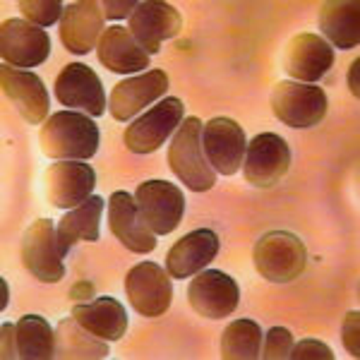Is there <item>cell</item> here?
<instances>
[{"instance_id": "6da1fadb", "label": "cell", "mask_w": 360, "mask_h": 360, "mask_svg": "<svg viewBox=\"0 0 360 360\" xmlns=\"http://www.w3.org/2000/svg\"><path fill=\"white\" fill-rule=\"evenodd\" d=\"M41 152L56 161H86L98 149V127L86 113H53L39 132Z\"/></svg>"}, {"instance_id": "7a4b0ae2", "label": "cell", "mask_w": 360, "mask_h": 360, "mask_svg": "<svg viewBox=\"0 0 360 360\" xmlns=\"http://www.w3.org/2000/svg\"><path fill=\"white\" fill-rule=\"evenodd\" d=\"M202 120L185 118L168 144V164L171 171L183 180L193 193H207L217 183V171L209 166L202 147Z\"/></svg>"}, {"instance_id": "3957f363", "label": "cell", "mask_w": 360, "mask_h": 360, "mask_svg": "<svg viewBox=\"0 0 360 360\" xmlns=\"http://www.w3.org/2000/svg\"><path fill=\"white\" fill-rule=\"evenodd\" d=\"M307 250L295 233L271 231L255 245V269L271 283H288L305 271Z\"/></svg>"}, {"instance_id": "277c9868", "label": "cell", "mask_w": 360, "mask_h": 360, "mask_svg": "<svg viewBox=\"0 0 360 360\" xmlns=\"http://www.w3.org/2000/svg\"><path fill=\"white\" fill-rule=\"evenodd\" d=\"M185 120V103L178 96L161 98L147 113H142L135 123L125 130V147L132 154H152L168 142V137L178 130Z\"/></svg>"}, {"instance_id": "5b68a950", "label": "cell", "mask_w": 360, "mask_h": 360, "mask_svg": "<svg viewBox=\"0 0 360 360\" xmlns=\"http://www.w3.org/2000/svg\"><path fill=\"white\" fill-rule=\"evenodd\" d=\"M327 94L317 84H300L293 79L276 82L271 91V111L288 127L319 125L327 115Z\"/></svg>"}, {"instance_id": "8992f818", "label": "cell", "mask_w": 360, "mask_h": 360, "mask_svg": "<svg viewBox=\"0 0 360 360\" xmlns=\"http://www.w3.org/2000/svg\"><path fill=\"white\" fill-rule=\"evenodd\" d=\"M137 209L154 236H168L178 229L185 214V197L168 180H144L135 193Z\"/></svg>"}, {"instance_id": "52a82bcc", "label": "cell", "mask_w": 360, "mask_h": 360, "mask_svg": "<svg viewBox=\"0 0 360 360\" xmlns=\"http://www.w3.org/2000/svg\"><path fill=\"white\" fill-rule=\"evenodd\" d=\"M291 166V149L286 139L274 132H262L248 142L243 159V176L252 188H271L286 176Z\"/></svg>"}, {"instance_id": "ba28073f", "label": "cell", "mask_w": 360, "mask_h": 360, "mask_svg": "<svg viewBox=\"0 0 360 360\" xmlns=\"http://www.w3.org/2000/svg\"><path fill=\"white\" fill-rule=\"evenodd\" d=\"M0 56L5 65L20 70L41 65L51 56L49 32L27 20H5L0 27Z\"/></svg>"}, {"instance_id": "9c48e42d", "label": "cell", "mask_w": 360, "mask_h": 360, "mask_svg": "<svg viewBox=\"0 0 360 360\" xmlns=\"http://www.w3.org/2000/svg\"><path fill=\"white\" fill-rule=\"evenodd\" d=\"M125 293L142 317H161L173 298L171 274L154 262L135 264L125 276Z\"/></svg>"}, {"instance_id": "30bf717a", "label": "cell", "mask_w": 360, "mask_h": 360, "mask_svg": "<svg viewBox=\"0 0 360 360\" xmlns=\"http://www.w3.org/2000/svg\"><path fill=\"white\" fill-rule=\"evenodd\" d=\"M58 250V238L51 219H37L22 238V262L32 276L44 283H58L65 276V262Z\"/></svg>"}, {"instance_id": "8fae6325", "label": "cell", "mask_w": 360, "mask_h": 360, "mask_svg": "<svg viewBox=\"0 0 360 360\" xmlns=\"http://www.w3.org/2000/svg\"><path fill=\"white\" fill-rule=\"evenodd\" d=\"M202 147L209 166L221 176H233L243 166L248 149L245 130L231 118H212L202 127Z\"/></svg>"}, {"instance_id": "7c38bea8", "label": "cell", "mask_w": 360, "mask_h": 360, "mask_svg": "<svg viewBox=\"0 0 360 360\" xmlns=\"http://www.w3.org/2000/svg\"><path fill=\"white\" fill-rule=\"evenodd\" d=\"M188 298L197 315L207 319H221L236 312L238 303H240V288H238L236 278L226 271L207 269L195 274L190 281Z\"/></svg>"}, {"instance_id": "4fadbf2b", "label": "cell", "mask_w": 360, "mask_h": 360, "mask_svg": "<svg viewBox=\"0 0 360 360\" xmlns=\"http://www.w3.org/2000/svg\"><path fill=\"white\" fill-rule=\"evenodd\" d=\"M127 29L135 37V41L149 56H154L161 51V41L178 37L183 29V20L171 3L144 0V3H137V8L127 17Z\"/></svg>"}, {"instance_id": "5bb4252c", "label": "cell", "mask_w": 360, "mask_h": 360, "mask_svg": "<svg viewBox=\"0 0 360 360\" xmlns=\"http://www.w3.org/2000/svg\"><path fill=\"white\" fill-rule=\"evenodd\" d=\"M56 96L63 106L79 108L89 118H98L108 108L106 91L98 75L84 63H68L56 79Z\"/></svg>"}, {"instance_id": "9a60e30c", "label": "cell", "mask_w": 360, "mask_h": 360, "mask_svg": "<svg viewBox=\"0 0 360 360\" xmlns=\"http://www.w3.org/2000/svg\"><path fill=\"white\" fill-rule=\"evenodd\" d=\"M334 65V49L319 34H298L283 51V72L300 84H317Z\"/></svg>"}, {"instance_id": "2e32d148", "label": "cell", "mask_w": 360, "mask_h": 360, "mask_svg": "<svg viewBox=\"0 0 360 360\" xmlns=\"http://www.w3.org/2000/svg\"><path fill=\"white\" fill-rule=\"evenodd\" d=\"M96 173L86 161H56L46 171V193L56 209H75L94 193Z\"/></svg>"}, {"instance_id": "e0dca14e", "label": "cell", "mask_w": 360, "mask_h": 360, "mask_svg": "<svg viewBox=\"0 0 360 360\" xmlns=\"http://www.w3.org/2000/svg\"><path fill=\"white\" fill-rule=\"evenodd\" d=\"M168 75L164 70H149L137 77H127L113 86L108 96V111L115 120L127 123L149 103H156L168 91Z\"/></svg>"}, {"instance_id": "ac0fdd59", "label": "cell", "mask_w": 360, "mask_h": 360, "mask_svg": "<svg viewBox=\"0 0 360 360\" xmlns=\"http://www.w3.org/2000/svg\"><path fill=\"white\" fill-rule=\"evenodd\" d=\"M0 84H3V94L15 103V108L20 111L22 118L27 123H46L51 101L46 84L41 77L29 70H20L13 65L0 68Z\"/></svg>"}, {"instance_id": "d6986e66", "label": "cell", "mask_w": 360, "mask_h": 360, "mask_svg": "<svg viewBox=\"0 0 360 360\" xmlns=\"http://www.w3.org/2000/svg\"><path fill=\"white\" fill-rule=\"evenodd\" d=\"M108 229L130 252L147 255L156 248L154 231L144 224L135 197L125 190L108 197Z\"/></svg>"}, {"instance_id": "ffe728a7", "label": "cell", "mask_w": 360, "mask_h": 360, "mask_svg": "<svg viewBox=\"0 0 360 360\" xmlns=\"http://www.w3.org/2000/svg\"><path fill=\"white\" fill-rule=\"evenodd\" d=\"M60 41L65 51L75 56H86L103 34V10L101 3L84 0V3H72L65 8L60 17Z\"/></svg>"}, {"instance_id": "44dd1931", "label": "cell", "mask_w": 360, "mask_h": 360, "mask_svg": "<svg viewBox=\"0 0 360 360\" xmlns=\"http://www.w3.org/2000/svg\"><path fill=\"white\" fill-rule=\"evenodd\" d=\"M219 236L212 229H200L183 236L168 250L166 271L173 278H188L200 274L205 266L219 255Z\"/></svg>"}, {"instance_id": "7402d4cb", "label": "cell", "mask_w": 360, "mask_h": 360, "mask_svg": "<svg viewBox=\"0 0 360 360\" xmlns=\"http://www.w3.org/2000/svg\"><path fill=\"white\" fill-rule=\"evenodd\" d=\"M101 65L115 75H135L149 65V53L142 49L127 27H108L96 46Z\"/></svg>"}, {"instance_id": "603a6c76", "label": "cell", "mask_w": 360, "mask_h": 360, "mask_svg": "<svg viewBox=\"0 0 360 360\" xmlns=\"http://www.w3.org/2000/svg\"><path fill=\"white\" fill-rule=\"evenodd\" d=\"M319 29L324 41L341 51L356 49L360 41V3L356 0H327L319 8Z\"/></svg>"}, {"instance_id": "cb8c5ba5", "label": "cell", "mask_w": 360, "mask_h": 360, "mask_svg": "<svg viewBox=\"0 0 360 360\" xmlns=\"http://www.w3.org/2000/svg\"><path fill=\"white\" fill-rule=\"evenodd\" d=\"M101 217H103V197H96V195H91L89 200L82 202L79 207L70 209L56 226L58 250H60L63 257H68V252L77 245V243L98 240Z\"/></svg>"}, {"instance_id": "d4e9b609", "label": "cell", "mask_w": 360, "mask_h": 360, "mask_svg": "<svg viewBox=\"0 0 360 360\" xmlns=\"http://www.w3.org/2000/svg\"><path fill=\"white\" fill-rule=\"evenodd\" d=\"M70 315L103 341H118L127 332V312L123 303L108 295H101L91 303H77Z\"/></svg>"}, {"instance_id": "484cf974", "label": "cell", "mask_w": 360, "mask_h": 360, "mask_svg": "<svg viewBox=\"0 0 360 360\" xmlns=\"http://www.w3.org/2000/svg\"><path fill=\"white\" fill-rule=\"evenodd\" d=\"M56 356L58 358H108V346L103 339H98L84 329L72 315L63 319L56 329Z\"/></svg>"}, {"instance_id": "4316f807", "label": "cell", "mask_w": 360, "mask_h": 360, "mask_svg": "<svg viewBox=\"0 0 360 360\" xmlns=\"http://www.w3.org/2000/svg\"><path fill=\"white\" fill-rule=\"evenodd\" d=\"M17 353L22 360L56 358V332L41 315H25L17 322Z\"/></svg>"}, {"instance_id": "83f0119b", "label": "cell", "mask_w": 360, "mask_h": 360, "mask_svg": "<svg viewBox=\"0 0 360 360\" xmlns=\"http://www.w3.org/2000/svg\"><path fill=\"white\" fill-rule=\"evenodd\" d=\"M262 353V329L252 319H236L224 329L221 358L224 360H255Z\"/></svg>"}, {"instance_id": "f1b7e54d", "label": "cell", "mask_w": 360, "mask_h": 360, "mask_svg": "<svg viewBox=\"0 0 360 360\" xmlns=\"http://www.w3.org/2000/svg\"><path fill=\"white\" fill-rule=\"evenodd\" d=\"M17 8H20L27 22L37 27H53L65 13L60 0H20Z\"/></svg>"}, {"instance_id": "f546056e", "label": "cell", "mask_w": 360, "mask_h": 360, "mask_svg": "<svg viewBox=\"0 0 360 360\" xmlns=\"http://www.w3.org/2000/svg\"><path fill=\"white\" fill-rule=\"evenodd\" d=\"M291 348H293V334L286 327H274L266 332L259 356L266 360H283L291 356Z\"/></svg>"}, {"instance_id": "4dcf8cb0", "label": "cell", "mask_w": 360, "mask_h": 360, "mask_svg": "<svg viewBox=\"0 0 360 360\" xmlns=\"http://www.w3.org/2000/svg\"><path fill=\"white\" fill-rule=\"evenodd\" d=\"M288 358H293V360H334V353H332V348L327 344H322V341L305 339L291 348V356Z\"/></svg>"}, {"instance_id": "1f68e13d", "label": "cell", "mask_w": 360, "mask_h": 360, "mask_svg": "<svg viewBox=\"0 0 360 360\" xmlns=\"http://www.w3.org/2000/svg\"><path fill=\"white\" fill-rule=\"evenodd\" d=\"M358 324H360V312H348L344 319V346L353 358H360V346H358Z\"/></svg>"}, {"instance_id": "d6a6232c", "label": "cell", "mask_w": 360, "mask_h": 360, "mask_svg": "<svg viewBox=\"0 0 360 360\" xmlns=\"http://www.w3.org/2000/svg\"><path fill=\"white\" fill-rule=\"evenodd\" d=\"M135 8H137L135 0H103L101 3L103 17H108V20H123V17H130Z\"/></svg>"}, {"instance_id": "836d02e7", "label": "cell", "mask_w": 360, "mask_h": 360, "mask_svg": "<svg viewBox=\"0 0 360 360\" xmlns=\"http://www.w3.org/2000/svg\"><path fill=\"white\" fill-rule=\"evenodd\" d=\"M0 332H3V353H0V356L5 360L20 358V353H17V324L5 322L3 327H0Z\"/></svg>"}, {"instance_id": "e575fe53", "label": "cell", "mask_w": 360, "mask_h": 360, "mask_svg": "<svg viewBox=\"0 0 360 360\" xmlns=\"http://www.w3.org/2000/svg\"><path fill=\"white\" fill-rule=\"evenodd\" d=\"M358 68H360V60H353L351 70H348V89H351L353 96L360 94V89H358Z\"/></svg>"}]
</instances>
